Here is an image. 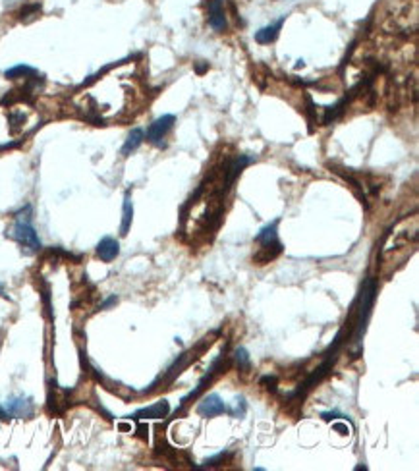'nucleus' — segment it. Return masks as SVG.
<instances>
[{
	"instance_id": "nucleus-13",
	"label": "nucleus",
	"mask_w": 419,
	"mask_h": 471,
	"mask_svg": "<svg viewBox=\"0 0 419 471\" xmlns=\"http://www.w3.org/2000/svg\"><path fill=\"white\" fill-rule=\"evenodd\" d=\"M4 76L8 79H33V78H39L41 74L37 72V70L33 68V66H28V64H18V66H14V68L6 70L4 72Z\"/></svg>"
},
{
	"instance_id": "nucleus-4",
	"label": "nucleus",
	"mask_w": 419,
	"mask_h": 471,
	"mask_svg": "<svg viewBox=\"0 0 419 471\" xmlns=\"http://www.w3.org/2000/svg\"><path fill=\"white\" fill-rule=\"evenodd\" d=\"M176 124V116L174 114H163V116H159L147 128V141L151 143V145H155V147H165V141L163 139L168 136V132L174 128Z\"/></svg>"
},
{
	"instance_id": "nucleus-9",
	"label": "nucleus",
	"mask_w": 419,
	"mask_h": 471,
	"mask_svg": "<svg viewBox=\"0 0 419 471\" xmlns=\"http://www.w3.org/2000/svg\"><path fill=\"white\" fill-rule=\"evenodd\" d=\"M95 253L103 261V263H112L118 255H120V244L116 238L112 236H105L95 247Z\"/></svg>"
},
{
	"instance_id": "nucleus-5",
	"label": "nucleus",
	"mask_w": 419,
	"mask_h": 471,
	"mask_svg": "<svg viewBox=\"0 0 419 471\" xmlns=\"http://www.w3.org/2000/svg\"><path fill=\"white\" fill-rule=\"evenodd\" d=\"M4 410L8 413V417L30 419L31 415L35 413V404H33V398H30V396H16V398L8 400Z\"/></svg>"
},
{
	"instance_id": "nucleus-22",
	"label": "nucleus",
	"mask_w": 419,
	"mask_h": 471,
	"mask_svg": "<svg viewBox=\"0 0 419 471\" xmlns=\"http://www.w3.org/2000/svg\"><path fill=\"white\" fill-rule=\"evenodd\" d=\"M118 304V297L116 295H112V297H108V300H105L103 302V305H101V309H108V307H112V305Z\"/></svg>"
},
{
	"instance_id": "nucleus-15",
	"label": "nucleus",
	"mask_w": 419,
	"mask_h": 471,
	"mask_svg": "<svg viewBox=\"0 0 419 471\" xmlns=\"http://www.w3.org/2000/svg\"><path fill=\"white\" fill-rule=\"evenodd\" d=\"M41 12V4H28L25 8H21L20 12V20L21 21H28L31 20V18H35V16H39Z\"/></svg>"
},
{
	"instance_id": "nucleus-8",
	"label": "nucleus",
	"mask_w": 419,
	"mask_h": 471,
	"mask_svg": "<svg viewBox=\"0 0 419 471\" xmlns=\"http://www.w3.org/2000/svg\"><path fill=\"white\" fill-rule=\"evenodd\" d=\"M207 12H209V25L215 31H225L228 21H226V12L223 0H207Z\"/></svg>"
},
{
	"instance_id": "nucleus-10",
	"label": "nucleus",
	"mask_w": 419,
	"mask_h": 471,
	"mask_svg": "<svg viewBox=\"0 0 419 471\" xmlns=\"http://www.w3.org/2000/svg\"><path fill=\"white\" fill-rule=\"evenodd\" d=\"M283 23L284 18L283 20L274 21L271 25H265V28H261L259 31H255V41H257L259 45H271V43H274V41L278 39V35H280Z\"/></svg>"
},
{
	"instance_id": "nucleus-25",
	"label": "nucleus",
	"mask_w": 419,
	"mask_h": 471,
	"mask_svg": "<svg viewBox=\"0 0 419 471\" xmlns=\"http://www.w3.org/2000/svg\"><path fill=\"white\" fill-rule=\"evenodd\" d=\"M120 431H132V427L127 423H120Z\"/></svg>"
},
{
	"instance_id": "nucleus-14",
	"label": "nucleus",
	"mask_w": 419,
	"mask_h": 471,
	"mask_svg": "<svg viewBox=\"0 0 419 471\" xmlns=\"http://www.w3.org/2000/svg\"><path fill=\"white\" fill-rule=\"evenodd\" d=\"M232 359L236 362V365H238V369L240 371H247L249 367H252V362H249V353H247V350L245 348H236L234 350V353H232Z\"/></svg>"
},
{
	"instance_id": "nucleus-19",
	"label": "nucleus",
	"mask_w": 419,
	"mask_h": 471,
	"mask_svg": "<svg viewBox=\"0 0 419 471\" xmlns=\"http://www.w3.org/2000/svg\"><path fill=\"white\" fill-rule=\"evenodd\" d=\"M245 413V400L244 398H238V406H236V412H232L234 417H244Z\"/></svg>"
},
{
	"instance_id": "nucleus-11",
	"label": "nucleus",
	"mask_w": 419,
	"mask_h": 471,
	"mask_svg": "<svg viewBox=\"0 0 419 471\" xmlns=\"http://www.w3.org/2000/svg\"><path fill=\"white\" fill-rule=\"evenodd\" d=\"M145 141V132L141 128H134L130 134H127L126 141H124V145H122V149H120V153H122V157H130L132 153H136L137 149L141 147V143Z\"/></svg>"
},
{
	"instance_id": "nucleus-3",
	"label": "nucleus",
	"mask_w": 419,
	"mask_h": 471,
	"mask_svg": "<svg viewBox=\"0 0 419 471\" xmlns=\"http://www.w3.org/2000/svg\"><path fill=\"white\" fill-rule=\"evenodd\" d=\"M6 236H8L10 240H14L16 244H20V246L23 247L25 251H30V253H39L41 249H43L39 234H37V230L33 228V224H31L30 220H21V218H18V220L6 230Z\"/></svg>"
},
{
	"instance_id": "nucleus-12",
	"label": "nucleus",
	"mask_w": 419,
	"mask_h": 471,
	"mask_svg": "<svg viewBox=\"0 0 419 471\" xmlns=\"http://www.w3.org/2000/svg\"><path fill=\"white\" fill-rule=\"evenodd\" d=\"M132 220H134V201H132V193L126 191L124 196V205H122V222H120V236H127L130 228H132Z\"/></svg>"
},
{
	"instance_id": "nucleus-18",
	"label": "nucleus",
	"mask_w": 419,
	"mask_h": 471,
	"mask_svg": "<svg viewBox=\"0 0 419 471\" xmlns=\"http://www.w3.org/2000/svg\"><path fill=\"white\" fill-rule=\"evenodd\" d=\"M25 122V114H21V112H12L10 114V129L14 132V128H16V124H18V128H20L21 124Z\"/></svg>"
},
{
	"instance_id": "nucleus-27",
	"label": "nucleus",
	"mask_w": 419,
	"mask_h": 471,
	"mask_svg": "<svg viewBox=\"0 0 419 471\" xmlns=\"http://www.w3.org/2000/svg\"><path fill=\"white\" fill-rule=\"evenodd\" d=\"M0 295H6V294H4V286H2V284H0Z\"/></svg>"
},
{
	"instance_id": "nucleus-2",
	"label": "nucleus",
	"mask_w": 419,
	"mask_h": 471,
	"mask_svg": "<svg viewBox=\"0 0 419 471\" xmlns=\"http://www.w3.org/2000/svg\"><path fill=\"white\" fill-rule=\"evenodd\" d=\"M278 224H280V218H274L273 222L265 224L259 230V234L255 236V242L261 246L259 251L254 255V261L257 265L271 263V261H274L284 251L283 242L278 240Z\"/></svg>"
},
{
	"instance_id": "nucleus-7",
	"label": "nucleus",
	"mask_w": 419,
	"mask_h": 471,
	"mask_svg": "<svg viewBox=\"0 0 419 471\" xmlns=\"http://www.w3.org/2000/svg\"><path fill=\"white\" fill-rule=\"evenodd\" d=\"M168 413H170V404H168V400H159V402L151 404L147 408L137 410L134 415H130V419H134V421H141V419H165Z\"/></svg>"
},
{
	"instance_id": "nucleus-1",
	"label": "nucleus",
	"mask_w": 419,
	"mask_h": 471,
	"mask_svg": "<svg viewBox=\"0 0 419 471\" xmlns=\"http://www.w3.org/2000/svg\"><path fill=\"white\" fill-rule=\"evenodd\" d=\"M375 300H377V280L373 276H367L361 284L360 295L354 304V311H351V321H348L346 324H350L354 328V342L360 348L361 340L365 336V331H367V323H369L371 313H373V305H375Z\"/></svg>"
},
{
	"instance_id": "nucleus-6",
	"label": "nucleus",
	"mask_w": 419,
	"mask_h": 471,
	"mask_svg": "<svg viewBox=\"0 0 419 471\" xmlns=\"http://www.w3.org/2000/svg\"><path fill=\"white\" fill-rule=\"evenodd\" d=\"M197 413L201 417H215V415H221V413H230L228 406H226L218 394H209L205 396L203 400L197 406Z\"/></svg>"
},
{
	"instance_id": "nucleus-16",
	"label": "nucleus",
	"mask_w": 419,
	"mask_h": 471,
	"mask_svg": "<svg viewBox=\"0 0 419 471\" xmlns=\"http://www.w3.org/2000/svg\"><path fill=\"white\" fill-rule=\"evenodd\" d=\"M226 458H228V454H225V452H221L218 456H215V458H209V460H205L199 468H215V465H221V461H225Z\"/></svg>"
},
{
	"instance_id": "nucleus-24",
	"label": "nucleus",
	"mask_w": 419,
	"mask_h": 471,
	"mask_svg": "<svg viewBox=\"0 0 419 471\" xmlns=\"http://www.w3.org/2000/svg\"><path fill=\"white\" fill-rule=\"evenodd\" d=\"M0 419H8V413H6V410L0 406Z\"/></svg>"
},
{
	"instance_id": "nucleus-23",
	"label": "nucleus",
	"mask_w": 419,
	"mask_h": 471,
	"mask_svg": "<svg viewBox=\"0 0 419 471\" xmlns=\"http://www.w3.org/2000/svg\"><path fill=\"white\" fill-rule=\"evenodd\" d=\"M207 68H209V64H199V66H197V68H195V70H197V74H203V72Z\"/></svg>"
},
{
	"instance_id": "nucleus-26",
	"label": "nucleus",
	"mask_w": 419,
	"mask_h": 471,
	"mask_svg": "<svg viewBox=\"0 0 419 471\" xmlns=\"http://www.w3.org/2000/svg\"><path fill=\"white\" fill-rule=\"evenodd\" d=\"M361 470L365 471V470H367V465H365V463H363V465H361V463H360V465H356V471H361Z\"/></svg>"
},
{
	"instance_id": "nucleus-20",
	"label": "nucleus",
	"mask_w": 419,
	"mask_h": 471,
	"mask_svg": "<svg viewBox=\"0 0 419 471\" xmlns=\"http://www.w3.org/2000/svg\"><path fill=\"white\" fill-rule=\"evenodd\" d=\"M332 429L338 432V435H350V427L346 423H334Z\"/></svg>"
},
{
	"instance_id": "nucleus-17",
	"label": "nucleus",
	"mask_w": 419,
	"mask_h": 471,
	"mask_svg": "<svg viewBox=\"0 0 419 471\" xmlns=\"http://www.w3.org/2000/svg\"><path fill=\"white\" fill-rule=\"evenodd\" d=\"M261 384H265L269 390H273V392H276V386H278V379L274 377V375H265L263 379H261Z\"/></svg>"
},
{
	"instance_id": "nucleus-21",
	"label": "nucleus",
	"mask_w": 419,
	"mask_h": 471,
	"mask_svg": "<svg viewBox=\"0 0 419 471\" xmlns=\"http://www.w3.org/2000/svg\"><path fill=\"white\" fill-rule=\"evenodd\" d=\"M321 417L325 419V421H332V419H338V417H342V415L338 412H325V413H321Z\"/></svg>"
}]
</instances>
